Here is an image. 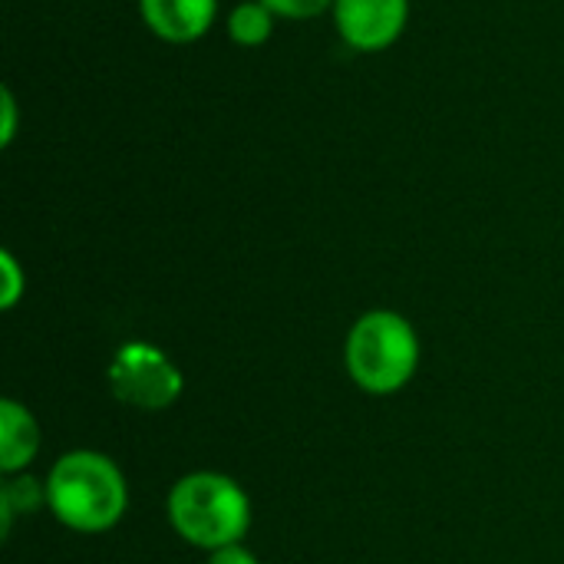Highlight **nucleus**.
Listing matches in <instances>:
<instances>
[{
	"label": "nucleus",
	"mask_w": 564,
	"mask_h": 564,
	"mask_svg": "<svg viewBox=\"0 0 564 564\" xmlns=\"http://www.w3.org/2000/svg\"><path fill=\"white\" fill-rule=\"evenodd\" d=\"M420 334L416 327L387 307L367 311L354 321L344 340V364L350 380L370 397L400 393L420 370Z\"/></svg>",
	"instance_id": "obj_3"
},
{
	"label": "nucleus",
	"mask_w": 564,
	"mask_h": 564,
	"mask_svg": "<svg viewBox=\"0 0 564 564\" xmlns=\"http://www.w3.org/2000/svg\"><path fill=\"white\" fill-rule=\"evenodd\" d=\"M169 525L175 535L202 552L238 545L251 529V499L238 479L212 469L182 476L169 489Z\"/></svg>",
	"instance_id": "obj_2"
},
{
	"label": "nucleus",
	"mask_w": 564,
	"mask_h": 564,
	"mask_svg": "<svg viewBox=\"0 0 564 564\" xmlns=\"http://www.w3.org/2000/svg\"><path fill=\"white\" fill-rule=\"evenodd\" d=\"M208 564H261L258 555L251 549H245L241 542L238 545H228V549H218L208 555Z\"/></svg>",
	"instance_id": "obj_13"
},
{
	"label": "nucleus",
	"mask_w": 564,
	"mask_h": 564,
	"mask_svg": "<svg viewBox=\"0 0 564 564\" xmlns=\"http://www.w3.org/2000/svg\"><path fill=\"white\" fill-rule=\"evenodd\" d=\"M0 271H3V291H0V307L13 311L26 291V274L20 268V261L13 258V251H0Z\"/></svg>",
	"instance_id": "obj_11"
},
{
	"label": "nucleus",
	"mask_w": 564,
	"mask_h": 564,
	"mask_svg": "<svg viewBox=\"0 0 564 564\" xmlns=\"http://www.w3.org/2000/svg\"><path fill=\"white\" fill-rule=\"evenodd\" d=\"M278 20H291V23H304L314 20L321 13L334 10V0H261Z\"/></svg>",
	"instance_id": "obj_10"
},
{
	"label": "nucleus",
	"mask_w": 564,
	"mask_h": 564,
	"mask_svg": "<svg viewBox=\"0 0 564 564\" xmlns=\"http://www.w3.org/2000/svg\"><path fill=\"white\" fill-rule=\"evenodd\" d=\"M17 129H20V102L13 96L10 86L0 89V145L10 149L13 139H17Z\"/></svg>",
	"instance_id": "obj_12"
},
{
	"label": "nucleus",
	"mask_w": 564,
	"mask_h": 564,
	"mask_svg": "<svg viewBox=\"0 0 564 564\" xmlns=\"http://www.w3.org/2000/svg\"><path fill=\"white\" fill-rule=\"evenodd\" d=\"M330 17L354 53H383L406 33L410 0H334Z\"/></svg>",
	"instance_id": "obj_5"
},
{
	"label": "nucleus",
	"mask_w": 564,
	"mask_h": 564,
	"mask_svg": "<svg viewBox=\"0 0 564 564\" xmlns=\"http://www.w3.org/2000/svg\"><path fill=\"white\" fill-rule=\"evenodd\" d=\"M46 509L69 532L102 535L116 529L129 509L126 476L106 453L69 449L50 466Z\"/></svg>",
	"instance_id": "obj_1"
},
{
	"label": "nucleus",
	"mask_w": 564,
	"mask_h": 564,
	"mask_svg": "<svg viewBox=\"0 0 564 564\" xmlns=\"http://www.w3.org/2000/svg\"><path fill=\"white\" fill-rule=\"evenodd\" d=\"M274 23H278V17L261 0H241L225 17V33L235 46L258 50L274 36Z\"/></svg>",
	"instance_id": "obj_8"
},
{
	"label": "nucleus",
	"mask_w": 564,
	"mask_h": 564,
	"mask_svg": "<svg viewBox=\"0 0 564 564\" xmlns=\"http://www.w3.org/2000/svg\"><path fill=\"white\" fill-rule=\"evenodd\" d=\"M139 17L162 43H198L218 20V0H135Z\"/></svg>",
	"instance_id": "obj_6"
},
{
	"label": "nucleus",
	"mask_w": 564,
	"mask_h": 564,
	"mask_svg": "<svg viewBox=\"0 0 564 564\" xmlns=\"http://www.w3.org/2000/svg\"><path fill=\"white\" fill-rule=\"evenodd\" d=\"M40 453V426L33 413L13 400H0V473L3 476H20Z\"/></svg>",
	"instance_id": "obj_7"
},
{
	"label": "nucleus",
	"mask_w": 564,
	"mask_h": 564,
	"mask_svg": "<svg viewBox=\"0 0 564 564\" xmlns=\"http://www.w3.org/2000/svg\"><path fill=\"white\" fill-rule=\"evenodd\" d=\"M106 383L122 406L142 413H162L185 393V373L178 364L149 340L122 344L106 367Z\"/></svg>",
	"instance_id": "obj_4"
},
{
	"label": "nucleus",
	"mask_w": 564,
	"mask_h": 564,
	"mask_svg": "<svg viewBox=\"0 0 564 564\" xmlns=\"http://www.w3.org/2000/svg\"><path fill=\"white\" fill-rule=\"evenodd\" d=\"M46 509V482H36L33 476H7L0 489V535H10L13 516H33Z\"/></svg>",
	"instance_id": "obj_9"
}]
</instances>
